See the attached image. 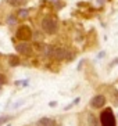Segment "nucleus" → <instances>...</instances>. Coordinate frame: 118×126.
I'll list each match as a JSON object with an SVG mask.
<instances>
[{
  "instance_id": "nucleus-13",
  "label": "nucleus",
  "mask_w": 118,
  "mask_h": 126,
  "mask_svg": "<svg viewBox=\"0 0 118 126\" xmlns=\"http://www.w3.org/2000/svg\"><path fill=\"white\" fill-rule=\"evenodd\" d=\"M4 82H6V78H4L3 74H0V85H3Z\"/></svg>"
},
{
  "instance_id": "nucleus-7",
  "label": "nucleus",
  "mask_w": 118,
  "mask_h": 126,
  "mask_svg": "<svg viewBox=\"0 0 118 126\" xmlns=\"http://www.w3.org/2000/svg\"><path fill=\"white\" fill-rule=\"evenodd\" d=\"M38 123L39 126H56V121L52 118H42Z\"/></svg>"
},
{
  "instance_id": "nucleus-6",
  "label": "nucleus",
  "mask_w": 118,
  "mask_h": 126,
  "mask_svg": "<svg viewBox=\"0 0 118 126\" xmlns=\"http://www.w3.org/2000/svg\"><path fill=\"white\" fill-rule=\"evenodd\" d=\"M106 104V97L101 96V94H99V96H95L90 100V105H92L93 108H101Z\"/></svg>"
},
{
  "instance_id": "nucleus-12",
  "label": "nucleus",
  "mask_w": 118,
  "mask_h": 126,
  "mask_svg": "<svg viewBox=\"0 0 118 126\" xmlns=\"http://www.w3.org/2000/svg\"><path fill=\"white\" fill-rule=\"evenodd\" d=\"M7 21H8V24H10V25H14V24L17 22V17H14V15H10Z\"/></svg>"
},
{
  "instance_id": "nucleus-5",
  "label": "nucleus",
  "mask_w": 118,
  "mask_h": 126,
  "mask_svg": "<svg viewBox=\"0 0 118 126\" xmlns=\"http://www.w3.org/2000/svg\"><path fill=\"white\" fill-rule=\"evenodd\" d=\"M15 50H17V53H20L22 56H29L32 53V46L28 42H21V43H18L15 46Z\"/></svg>"
},
{
  "instance_id": "nucleus-1",
  "label": "nucleus",
  "mask_w": 118,
  "mask_h": 126,
  "mask_svg": "<svg viewBox=\"0 0 118 126\" xmlns=\"http://www.w3.org/2000/svg\"><path fill=\"white\" fill-rule=\"evenodd\" d=\"M42 29L47 35H53L59 29V24H57V21L53 17H44L42 19Z\"/></svg>"
},
{
  "instance_id": "nucleus-9",
  "label": "nucleus",
  "mask_w": 118,
  "mask_h": 126,
  "mask_svg": "<svg viewBox=\"0 0 118 126\" xmlns=\"http://www.w3.org/2000/svg\"><path fill=\"white\" fill-rule=\"evenodd\" d=\"M88 122H89V126H99L97 118H96V116H95L93 114H89V116H88Z\"/></svg>"
},
{
  "instance_id": "nucleus-4",
  "label": "nucleus",
  "mask_w": 118,
  "mask_h": 126,
  "mask_svg": "<svg viewBox=\"0 0 118 126\" xmlns=\"http://www.w3.org/2000/svg\"><path fill=\"white\" fill-rule=\"evenodd\" d=\"M53 58L56 60H71L72 58V53L70 51V50H67V48L64 47H53L52 50V56Z\"/></svg>"
},
{
  "instance_id": "nucleus-8",
  "label": "nucleus",
  "mask_w": 118,
  "mask_h": 126,
  "mask_svg": "<svg viewBox=\"0 0 118 126\" xmlns=\"http://www.w3.org/2000/svg\"><path fill=\"white\" fill-rule=\"evenodd\" d=\"M10 6H14V7H20V6H24L26 3V0H6Z\"/></svg>"
},
{
  "instance_id": "nucleus-3",
  "label": "nucleus",
  "mask_w": 118,
  "mask_h": 126,
  "mask_svg": "<svg viewBox=\"0 0 118 126\" xmlns=\"http://www.w3.org/2000/svg\"><path fill=\"white\" fill-rule=\"evenodd\" d=\"M15 36H17V39H20L22 42H28L32 39L33 33H32V29L28 25H21L18 26V29L15 32Z\"/></svg>"
},
{
  "instance_id": "nucleus-10",
  "label": "nucleus",
  "mask_w": 118,
  "mask_h": 126,
  "mask_svg": "<svg viewBox=\"0 0 118 126\" xmlns=\"http://www.w3.org/2000/svg\"><path fill=\"white\" fill-rule=\"evenodd\" d=\"M8 64H10V67H17V65H20V58L17 56H11L8 58Z\"/></svg>"
},
{
  "instance_id": "nucleus-11",
  "label": "nucleus",
  "mask_w": 118,
  "mask_h": 126,
  "mask_svg": "<svg viewBox=\"0 0 118 126\" xmlns=\"http://www.w3.org/2000/svg\"><path fill=\"white\" fill-rule=\"evenodd\" d=\"M28 15H29V11H28L26 8H21V10H18V13H17V17H20V18H22V19L28 18Z\"/></svg>"
},
{
  "instance_id": "nucleus-2",
  "label": "nucleus",
  "mask_w": 118,
  "mask_h": 126,
  "mask_svg": "<svg viewBox=\"0 0 118 126\" xmlns=\"http://www.w3.org/2000/svg\"><path fill=\"white\" fill-rule=\"evenodd\" d=\"M100 123L101 126H117L115 123V116L113 114V110L107 108L100 114Z\"/></svg>"
},
{
  "instance_id": "nucleus-14",
  "label": "nucleus",
  "mask_w": 118,
  "mask_h": 126,
  "mask_svg": "<svg viewBox=\"0 0 118 126\" xmlns=\"http://www.w3.org/2000/svg\"><path fill=\"white\" fill-rule=\"evenodd\" d=\"M3 121H4L3 118H0V125H1V122H3Z\"/></svg>"
}]
</instances>
